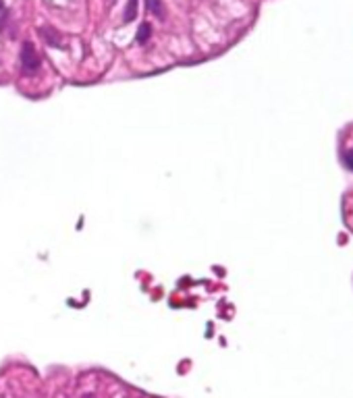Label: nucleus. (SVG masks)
Here are the masks:
<instances>
[{"label":"nucleus","instance_id":"obj_6","mask_svg":"<svg viewBox=\"0 0 353 398\" xmlns=\"http://www.w3.org/2000/svg\"><path fill=\"white\" fill-rule=\"evenodd\" d=\"M4 21H6V4H4V0H0V29H2Z\"/></svg>","mask_w":353,"mask_h":398},{"label":"nucleus","instance_id":"obj_2","mask_svg":"<svg viewBox=\"0 0 353 398\" xmlns=\"http://www.w3.org/2000/svg\"><path fill=\"white\" fill-rule=\"evenodd\" d=\"M146 6H148L150 13H152L154 17H158L160 21L166 19V6H164L162 0H146Z\"/></svg>","mask_w":353,"mask_h":398},{"label":"nucleus","instance_id":"obj_5","mask_svg":"<svg viewBox=\"0 0 353 398\" xmlns=\"http://www.w3.org/2000/svg\"><path fill=\"white\" fill-rule=\"evenodd\" d=\"M150 38H152V25H150V23H142L140 29H137V36H135L137 44H148Z\"/></svg>","mask_w":353,"mask_h":398},{"label":"nucleus","instance_id":"obj_3","mask_svg":"<svg viewBox=\"0 0 353 398\" xmlns=\"http://www.w3.org/2000/svg\"><path fill=\"white\" fill-rule=\"evenodd\" d=\"M42 36H44V40L48 42V44L56 46V48H62V38H60V34L54 27H44L42 29Z\"/></svg>","mask_w":353,"mask_h":398},{"label":"nucleus","instance_id":"obj_1","mask_svg":"<svg viewBox=\"0 0 353 398\" xmlns=\"http://www.w3.org/2000/svg\"><path fill=\"white\" fill-rule=\"evenodd\" d=\"M42 67V58L31 42H23L21 46V71L23 75H36Z\"/></svg>","mask_w":353,"mask_h":398},{"label":"nucleus","instance_id":"obj_4","mask_svg":"<svg viewBox=\"0 0 353 398\" xmlns=\"http://www.w3.org/2000/svg\"><path fill=\"white\" fill-rule=\"evenodd\" d=\"M137 8H140V0H127V6H125V13H123L125 23H131V21L135 19Z\"/></svg>","mask_w":353,"mask_h":398}]
</instances>
